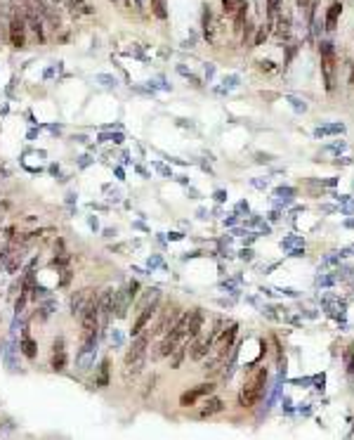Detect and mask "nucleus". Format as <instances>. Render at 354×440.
<instances>
[{"instance_id": "nucleus-1", "label": "nucleus", "mask_w": 354, "mask_h": 440, "mask_svg": "<svg viewBox=\"0 0 354 440\" xmlns=\"http://www.w3.org/2000/svg\"><path fill=\"white\" fill-rule=\"evenodd\" d=\"M146 346H149V336L137 334V338L132 341V348L128 350L125 362H123V379L125 381L135 379V376L142 372V367H144V362H146Z\"/></svg>"}, {"instance_id": "nucleus-2", "label": "nucleus", "mask_w": 354, "mask_h": 440, "mask_svg": "<svg viewBox=\"0 0 354 440\" xmlns=\"http://www.w3.org/2000/svg\"><path fill=\"white\" fill-rule=\"evenodd\" d=\"M265 384H267V369L260 367L250 374V379L246 381L241 395H239V403L241 407H253V405L260 403V398L265 395Z\"/></svg>"}, {"instance_id": "nucleus-3", "label": "nucleus", "mask_w": 354, "mask_h": 440, "mask_svg": "<svg viewBox=\"0 0 354 440\" xmlns=\"http://www.w3.org/2000/svg\"><path fill=\"white\" fill-rule=\"evenodd\" d=\"M319 52H321V73H323V83H326V90H333L336 88V48L333 43L328 40H321L319 45Z\"/></svg>"}, {"instance_id": "nucleus-4", "label": "nucleus", "mask_w": 354, "mask_h": 440, "mask_svg": "<svg viewBox=\"0 0 354 440\" xmlns=\"http://www.w3.org/2000/svg\"><path fill=\"white\" fill-rule=\"evenodd\" d=\"M236 331L239 327L236 324H229V327H225V329H220L215 334V338H212V348L217 353V360H222L225 355H227V350L231 348V343H234V338H236Z\"/></svg>"}, {"instance_id": "nucleus-5", "label": "nucleus", "mask_w": 354, "mask_h": 440, "mask_svg": "<svg viewBox=\"0 0 354 440\" xmlns=\"http://www.w3.org/2000/svg\"><path fill=\"white\" fill-rule=\"evenodd\" d=\"M179 320V310H177L175 305L170 308H165V310H161V317L159 322L154 324V329H151V336H159V334H163V331H168L170 327H175V322Z\"/></svg>"}, {"instance_id": "nucleus-6", "label": "nucleus", "mask_w": 354, "mask_h": 440, "mask_svg": "<svg viewBox=\"0 0 354 440\" xmlns=\"http://www.w3.org/2000/svg\"><path fill=\"white\" fill-rule=\"evenodd\" d=\"M212 388H215L212 384H201V386H196V388H192V390L182 393V398H179V405H182V407H194V405L198 403L201 398L210 395Z\"/></svg>"}, {"instance_id": "nucleus-7", "label": "nucleus", "mask_w": 354, "mask_h": 440, "mask_svg": "<svg viewBox=\"0 0 354 440\" xmlns=\"http://www.w3.org/2000/svg\"><path fill=\"white\" fill-rule=\"evenodd\" d=\"M95 298H97V296L92 293V289H80V291H76V296L71 298V312L80 317V312L85 310Z\"/></svg>"}, {"instance_id": "nucleus-8", "label": "nucleus", "mask_w": 354, "mask_h": 440, "mask_svg": "<svg viewBox=\"0 0 354 440\" xmlns=\"http://www.w3.org/2000/svg\"><path fill=\"white\" fill-rule=\"evenodd\" d=\"M24 29H26V21L21 15H12V21H10V40L15 48H24Z\"/></svg>"}, {"instance_id": "nucleus-9", "label": "nucleus", "mask_w": 354, "mask_h": 440, "mask_svg": "<svg viewBox=\"0 0 354 440\" xmlns=\"http://www.w3.org/2000/svg\"><path fill=\"white\" fill-rule=\"evenodd\" d=\"M54 372H62L64 367H66V350H64V338L59 336V338H54L52 343V362H50Z\"/></svg>"}, {"instance_id": "nucleus-10", "label": "nucleus", "mask_w": 354, "mask_h": 440, "mask_svg": "<svg viewBox=\"0 0 354 440\" xmlns=\"http://www.w3.org/2000/svg\"><path fill=\"white\" fill-rule=\"evenodd\" d=\"M159 312V308H156V303H151V305H144L140 312V317L135 320V324H132V336H137V334H142L144 331V327L151 322V317Z\"/></svg>"}, {"instance_id": "nucleus-11", "label": "nucleus", "mask_w": 354, "mask_h": 440, "mask_svg": "<svg viewBox=\"0 0 354 440\" xmlns=\"http://www.w3.org/2000/svg\"><path fill=\"white\" fill-rule=\"evenodd\" d=\"M274 17H276V21H274V26H276V29H274V31H276V36L281 38V40H286V38L290 36V12H286V10H283V12L274 15ZM274 17H272V19H274Z\"/></svg>"}, {"instance_id": "nucleus-12", "label": "nucleus", "mask_w": 354, "mask_h": 440, "mask_svg": "<svg viewBox=\"0 0 354 440\" xmlns=\"http://www.w3.org/2000/svg\"><path fill=\"white\" fill-rule=\"evenodd\" d=\"M340 15H342V2L340 0H333L328 5V12H326V29H336Z\"/></svg>"}, {"instance_id": "nucleus-13", "label": "nucleus", "mask_w": 354, "mask_h": 440, "mask_svg": "<svg viewBox=\"0 0 354 440\" xmlns=\"http://www.w3.org/2000/svg\"><path fill=\"white\" fill-rule=\"evenodd\" d=\"M201 327H203V312L201 310L189 312V331H187V338H196Z\"/></svg>"}, {"instance_id": "nucleus-14", "label": "nucleus", "mask_w": 354, "mask_h": 440, "mask_svg": "<svg viewBox=\"0 0 354 440\" xmlns=\"http://www.w3.org/2000/svg\"><path fill=\"white\" fill-rule=\"evenodd\" d=\"M21 263H24V254L21 251H12L10 256L5 258V270L7 272H17L19 268H21Z\"/></svg>"}, {"instance_id": "nucleus-15", "label": "nucleus", "mask_w": 354, "mask_h": 440, "mask_svg": "<svg viewBox=\"0 0 354 440\" xmlns=\"http://www.w3.org/2000/svg\"><path fill=\"white\" fill-rule=\"evenodd\" d=\"M222 400L220 398H210V400H206L203 403V409H201V417H212V414H217V412H222Z\"/></svg>"}, {"instance_id": "nucleus-16", "label": "nucleus", "mask_w": 354, "mask_h": 440, "mask_svg": "<svg viewBox=\"0 0 354 440\" xmlns=\"http://www.w3.org/2000/svg\"><path fill=\"white\" fill-rule=\"evenodd\" d=\"M19 348H21V353L29 357V360H33L35 353H38V346H35V341L29 336V334H24V338H21V343H19Z\"/></svg>"}, {"instance_id": "nucleus-17", "label": "nucleus", "mask_w": 354, "mask_h": 440, "mask_svg": "<svg viewBox=\"0 0 354 440\" xmlns=\"http://www.w3.org/2000/svg\"><path fill=\"white\" fill-rule=\"evenodd\" d=\"M210 346H212V338H201V341H196L194 348H192V357H194V360H201V357L210 350Z\"/></svg>"}, {"instance_id": "nucleus-18", "label": "nucleus", "mask_w": 354, "mask_h": 440, "mask_svg": "<svg viewBox=\"0 0 354 440\" xmlns=\"http://www.w3.org/2000/svg\"><path fill=\"white\" fill-rule=\"evenodd\" d=\"M222 7H225V15L234 17L239 10H243V7H246V0H222Z\"/></svg>"}, {"instance_id": "nucleus-19", "label": "nucleus", "mask_w": 354, "mask_h": 440, "mask_svg": "<svg viewBox=\"0 0 354 440\" xmlns=\"http://www.w3.org/2000/svg\"><path fill=\"white\" fill-rule=\"evenodd\" d=\"M342 130H345V126H342V123H331V126L317 128V130H314V135H317V137H326V135H340Z\"/></svg>"}, {"instance_id": "nucleus-20", "label": "nucleus", "mask_w": 354, "mask_h": 440, "mask_svg": "<svg viewBox=\"0 0 354 440\" xmlns=\"http://www.w3.org/2000/svg\"><path fill=\"white\" fill-rule=\"evenodd\" d=\"M97 386H99V388H106V386H109V360H102V365H99Z\"/></svg>"}, {"instance_id": "nucleus-21", "label": "nucleus", "mask_w": 354, "mask_h": 440, "mask_svg": "<svg viewBox=\"0 0 354 440\" xmlns=\"http://www.w3.org/2000/svg\"><path fill=\"white\" fill-rule=\"evenodd\" d=\"M151 7H154V15L159 19L168 17V10H165V0H151Z\"/></svg>"}, {"instance_id": "nucleus-22", "label": "nucleus", "mask_w": 354, "mask_h": 440, "mask_svg": "<svg viewBox=\"0 0 354 440\" xmlns=\"http://www.w3.org/2000/svg\"><path fill=\"white\" fill-rule=\"evenodd\" d=\"M267 36H269V26H260V29H257V36H255V40H253V48L262 45V43L267 40Z\"/></svg>"}, {"instance_id": "nucleus-23", "label": "nucleus", "mask_w": 354, "mask_h": 440, "mask_svg": "<svg viewBox=\"0 0 354 440\" xmlns=\"http://www.w3.org/2000/svg\"><path fill=\"white\" fill-rule=\"evenodd\" d=\"M257 64H260V69H262V71H267V73L276 71V64H274V62H269V59H260Z\"/></svg>"}, {"instance_id": "nucleus-24", "label": "nucleus", "mask_w": 354, "mask_h": 440, "mask_svg": "<svg viewBox=\"0 0 354 440\" xmlns=\"http://www.w3.org/2000/svg\"><path fill=\"white\" fill-rule=\"evenodd\" d=\"M267 5H269V17H274L281 7V0H267Z\"/></svg>"}, {"instance_id": "nucleus-25", "label": "nucleus", "mask_w": 354, "mask_h": 440, "mask_svg": "<svg viewBox=\"0 0 354 440\" xmlns=\"http://www.w3.org/2000/svg\"><path fill=\"white\" fill-rule=\"evenodd\" d=\"M137 289H140V284H137V282H130V284H128V296H130V301L137 296Z\"/></svg>"}, {"instance_id": "nucleus-26", "label": "nucleus", "mask_w": 354, "mask_h": 440, "mask_svg": "<svg viewBox=\"0 0 354 440\" xmlns=\"http://www.w3.org/2000/svg\"><path fill=\"white\" fill-rule=\"evenodd\" d=\"M347 372H350V376L354 379V350L350 353V357H347Z\"/></svg>"}, {"instance_id": "nucleus-27", "label": "nucleus", "mask_w": 354, "mask_h": 440, "mask_svg": "<svg viewBox=\"0 0 354 440\" xmlns=\"http://www.w3.org/2000/svg\"><path fill=\"white\" fill-rule=\"evenodd\" d=\"M295 244H302V239H298V237H288L286 241H283V246H295Z\"/></svg>"}, {"instance_id": "nucleus-28", "label": "nucleus", "mask_w": 354, "mask_h": 440, "mask_svg": "<svg viewBox=\"0 0 354 440\" xmlns=\"http://www.w3.org/2000/svg\"><path fill=\"white\" fill-rule=\"evenodd\" d=\"M298 5L300 7H309V0H298Z\"/></svg>"}]
</instances>
